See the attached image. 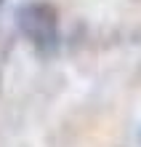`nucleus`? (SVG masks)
<instances>
[{
	"instance_id": "1",
	"label": "nucleus",
	"mask_w": 141,
	"mask_h": 147,
	"mask_svg": "<svg viewBox=\"0 0 141 147\" xmlns=\"http://www.w3.org/2000/svg\"><path fill=\"white\" fill-rule=\"evenodd\" d=\"M19 30L40 54L59 48V11L51 3H27L19 11Z\"/></svg>"
},
{
	"instance_id": "2",
	"label": "nucleus",
	"mask_w": 141,
	"mask_h": 147,
	"mask_svg": "<svg viewBox=\"0 0 141 147\" xmlns=\"http://www.w3.org/2000/svg\"><path fill=\"white\" fill-rule=\"evenodd\" d=\"M0 5H3V0H0Z\"/></svg>"
}]
</instances>
